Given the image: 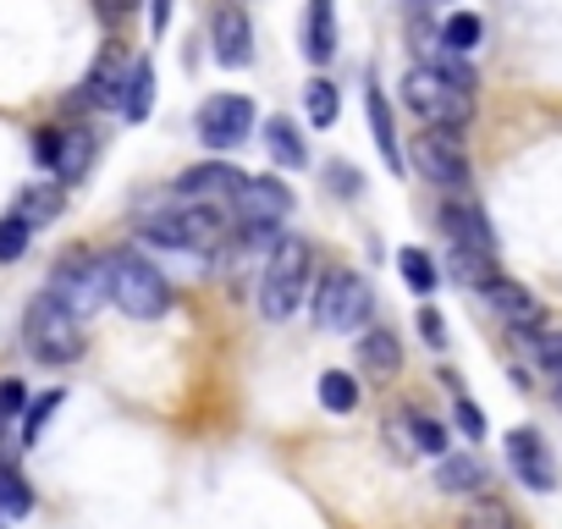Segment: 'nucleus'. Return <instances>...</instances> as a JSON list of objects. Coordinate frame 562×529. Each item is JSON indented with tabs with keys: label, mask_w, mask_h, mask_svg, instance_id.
I'll return each mask as SVG.
<instances>
[{
	"label": "nucleus",
	"mask_w": 562,
	"mask_h": 529,
	"mask_svg": "<svg viewBox=\"0 0 562 529\" xmlns=\"http://www.w3.org/2000/svg\"><path fill=\"white\" fill-rule=\"evenodd\" d=\"M397 271H403V282H408V293H436V282H441V264L419 248V243H408V248H397Z\"/></svg>",
	"instance_id": "5701e85b"
},
{
	"label": "nucleus",
	"mask_w": 562,
	"mask_h": 529,
	"mask_svg": "<svg viewBox=\"0 0 562 529\" xmlns=\"http://www.w3.org/2000/svg\"><path fill=\"white\" fill-rule=\"evenodd\" d=\"M507 463H513V474L529 491H557V458H551L540 430H524V425L507 430Z\"/></svg>",
	"instance_id": "f8f14e48"
},
{
	"label": "nucleus",
	"mask_w": 562,
	"mask_h": 529,
	"mask_svg": "<svg viewBox=\"0 0 562 529\" xmlns=\"http://www.w3.org/2000/svg\"><path fill=\"white\" fill-rule=\"evenodd\" d=\"M315 392H321V408H326V414H353V408H359V381H353L348 370H326Z\"/></svg>",
	"instance_id": "cd10ccee"
},
{
	"label": "nucleus",
	"mask_w": 562,
	"mask_h": 529,
	"mask_svg": "<svg viewBox=\"0 0 562 529\" xmlns=\"http://www.w3.org/2000/svg\"><path fill=\"white\" fill-rule=\"evenodd\" d=\"M45 293H56L78 320L83 315H94L105 299H111V282H105V259H89V254H67L61 264H56V277H50V288Z\"/></svg>",
	"instance_id": "6e6552de"
},
{
	"label": "nucleus",
	"mask_w": 562,
	"mask_h": 529,
	"mask_svg": "<svg viewBox=\"0 0 562 529\" xmlns=\"http://www.w3.org/2000/svg\"><path fill=\"white\" fill-rule=\"evenodd\" d=\"M29 221L23 215H7L0 221V264H12V259H23V248H29Z\"/></svg>",
	"instance_id": "f704fd0d"
},
{
	"label": "nucleus",
	"mask_w": 562,
	"mask_h": 529,
	"mask_svg": "<svg viewBox=\"0 0 562 529\" xmlns=\"http://www.w3.org/2000/svg\"><path fill=\"white\" fill-rule=\"evenodd\" d=\"M458 430H463L469 441H485V414H480L469 397H458Z\"/></svg>",
	"instance_id": "58836bf2"
},
{
	"label": "nucleus",
	"mask_w": 562,
	"mask_h": 529,
	"mask_svg": "<svg viewBox=\"0 0 562 529\" xmlns=\"http://www.w3.org/2000/svg\"><path fill=\"white\" fill-rule=\"evenodd\" d=\"M436 485H441V491H480V485H485V463H480L474 452L441 458V463H436Z\"/></svg>",
	"instance_id": "a878e982"
},
{
	"label": "nucleus",
	"mask_w": 562,
	"mask_h": 529,
	"mask_svg": "<svg viewBox=\"0 0 562 529\" xmlns=\"http://www.w3.org/2000/svg\"><path fill=\"white\" fill-rule=\"evenodd\" d=\"M232 210L243 215V226H270L281 232V221L293 215V188L276 177H243V188L232 193Z\"/></svg>",
	"instance_id": "9d476101"
},
{
	"label": "nucleus",
	"mask_w": 562,
	"mask_h": 529,
	"mask_svg": "<svg viewBox=\"0 0 562 529\" xmlns=\"http://www.w3.org/2000/svg\"><path fill=\"white\" fill-rule=\"evenodd\" d=\"M221 210L215 204H182V210H166V215H144L138 221V237L155 243V248H177V254H215L221 248Z\"/></svg>",
	"instance_id": "39448f33"
},
{
	"label": "nucleus",
	"mask_w": 562,
	"mask_h": 529,
	"mask_svg": "<svg viewBox=\"0 0 562 529\" xmlns=\"http://www.w3.org/2000/svg\"><path fill=\"white\" fill-rule=\"evenodd\" d=\"M0 524H7V513H0Z\"/></svg>",
	"instance_id": "c03bdc74"
},
{
	"label": "nucleus",
	"mask_w": 562,
	"mask_h": 529,
	"mask_svg": "<svg viewBox=\"0 0 562 529\" xmlns=\"http://www.w3.org/2000/svg\"><path fill=\"white\" fill-rule=\"evenodd\" d=\"M254 133V100L243 94H215L199 105V138L210 149H237L243 138Z\"/></svg>",
	"instance_id": "9b49d317"
},
{
	"label": "nucleus",
	"mask_w": 562,
	"mask_h": 529,
	"mask_svg": "<svg viewBox=\"0 0 562 529\" xmlns=\"http://www.w3.org/2000/svg\"><path fill=\"white\" fill-rule=\"evenodd\" d=\"M480 40H485V23H480L474 12H452V18L441 23V50H452V56L480 50Z\"/></svg>",
	"instance_id": "bb28decb"
},
{
	"label": "nucleus",
	"mask_w": 562,
	"mask_h": 529,
	"mask_svg": "<svg viewBox=\"0 0 562 529\" xmlns=\"http://www.w3.org/2000/svg\"><path fill=\"white\" fill-rule=\"evenodd\" d=\"M408 160L425 182H436L447 199H463L469 193V155L458 144V133H419L408 144Z\"/></svg>",
	"instance_id": "0eeeda50"
},
{
	"label": "nucleus",
	"mask_w": 562,
	"mask_h": 529,
	"mask_svg": "<svg viewBox=\"0 0 562 529\" xmlns=\"http://www.w3.org/2000/svg\"><path fill=\"white\" fill-rule=\"evenodd\" d=\"M419 337H425L430 348H447V326H441L436 309H419Z\"/></svg>",
	"instance_id": "a19ab883"
},
{
	"label": "nucleus",
	"mask_w": 562,
	"mask_h": 529,
	"mask_svg": "<svg viewBox=\"0 0 562 529\" xmlns=\"http://www.w3.org/2000/svg\"><path fill=\"white\" fill-rule=\"evenodd\" d=\"M61 204H67L61 182H45V188H23V193H18V210H12V215H23L29 226H50V221L61 215Z\"/></svg>",
	"instance_id": "4be33fe9"
},
{
	"label": "nucleus",
	"mask_w": 562,
	"mask_h": 529,
	"mask_svg": "<svg viewBox=\"0 0 562 529\" xmlns=\"http://www.w3.org/2000/svg\"><path fill=\"white\" fill-rule=\"evenodd\" d=\"M375 315V293L359 271H331L315 293V326L321 331H364Z\"/></svg>",
	"instance_id": "423d86ee"
},
{
	"label": "nucleus",
	"mask_w": 562,
	"mask_h": 529,
	"mask_svg": "<svg viewBox=\"0 0 562 529\" xmlns=\"http://www.w3.org/2000/svg\"><path fill=\"white\" fill-rule=\"evenodd\" d=\"M127 78H133L127 50H122V45H105L100 61L89 67L83 89L72 94V105H83V111H122V100H127Z\"/></svg>",
	"instance_id": "1a4fd4ad"
},
{
	"label": "nucleus",
	"mask_w": 562,
	"mask_h": 529,
	"mask_svg": "<svg viewBox=\"0 0 562 529\" xmlns=\"http://www.w3.org/2000/svg\"><path fill=\"white\" fill-rule=\"evenodd\" d=\"M94 133L89 127H67V138H61V160H56V182L67 188V182H78L83 171H89V160H94Z\"/></svg>",
	"instance_id": "412c9836"
},
{
	"label": "nucleus",
	"mask_w": 562,
	"mask_h": 529,
	"mask_svg": "<svg viewBox=\"0 0 562 529\" xmlns=\"http://www.w3.org/2000/svg\"><path fill=\"white\" fill-rule=\"evenodd\" d=\"M304 56L315 67H326L337 56V7L331 0H310V18H304Z\"/></svg>",
	"instance_id": "f3484780"
},
{
	"label": "nucleus",
	"mask_w": 562,
	"mask_h": 529,
	"mask_svg": "<svg viewBox=\"0 0 562 529\" xmlns=\"http://www.w3.org/2000/svg\"><path fill=\"white\" fill-rule=\"evenodd\" d=\"M149 111H155V67H149V61L138 56V61H133V78H127V100H122V116H127V122H144Z\"/></svg>",
	"instance_id": "393cba45"
},
{
	"label": "nucleus",
	"mask_w": 562,
	"mask_h": 529,
	"mask_svg": "<svg viewBox=\"0 0 562 529\" xmlns=\"http://www.w3.org/2000/svg\"><path fill=\"white\" fill-rule=\"evenodd\" d=\"M480 304H485V309H496V315H502V320H513V326H535V320H540L535 293H529L524 282H513V277H496L491 288H480Z\"/></svg>",
	"instance_id": "dca6fc26"
},
{
	"label": "nucleus",
	"mask_w": 562,
	"mask_h": 529,
	"mask_svg": "<svg viewBox=\"0 0 562 529\" xmlns=\"http://www.w3.org/2000/svg\"><path fill=\"white\" fill-rule=\"evenodd\" d=\"M557 414H562V381H557Z\"/></svg>",
	"instance_id": "37998d69"
},
{
	"label": "nucleus",
	"mask_w": 562,
	"mask_h": 529,
	"mask_svg": "<svg viewBox=\"0 0 562 529\" xmlns=\"http://www.w3.org/2000/svg\"><path fill=\"white\" fill-rule=\"evenodd\" d=\"M210 50H215V61L232 67V72L254 61V29H248L243 7H221V12L210 18Z\"/></svg>",
	"instance_id": "2eb2a0df"
},
{
	"label": "nucleus",
	"mask_w": 562,
	"mask_h": 529,
	"mask_svg": "<svg viewBox=\"0 0 562 529\" xmlns=\"http://www.w3.org/2000/svg\"><path fill=\"white\" fill-rule=\"evenodd\" d=\"M105 282H111V304L133 320H160L171 309V282L155 271L144 254H111L105 259Z\"/></svg>",
	"instance_id": "20e7f679"
},
{
	"label": "nucleus",
	"mask_w": 562,
	"mask_h": 529,
	"mask_svg": "<svg viewBox=\"0 0 562 529\" xmlns=\"http://www.w3.org/2000/svg\"><path fill=\"white\" fill-rule=\"evenodd\" d=\"M304 111H310V122H315V127H331V122H337V111H342L337 83H331V78H315V83L304 89Z\"/></svg>",
	"instance_id": "7c9ffc66"
},
{
	"label": "nucleus",
	"mask_w": 562,
	"mask_h": 529,
	"mask_svg": "<svg viewBox=\"0 0 562 529\" xmlns=\"http://www.w3.org/2000/svg\"><path fill=\"white\" fill-rule=\"evenodd\" d=\"M364 111H370V133H375V149H381V160L397 171L403 166V144H397V122H392V105H386V94L370 83V94H364Z\"/></svg>",
	"instance_id": "6ab92c4d"
},
{
	"label": "nucleus",
	"mask_w": 562,
	"mask_h": 529,
	"mask_svg": "<svg viewBox=\"0 0 562 529\" xmlns=\"http://www.w3.org/2000/svg\"><path fill=\"white\" fill-rule=\"evenodd\" d=\"M441 232L452 237V248H469V254H491V259H496V232H491V221H485L480 204L447 199V204H441Z\"/></svg>",
	"instance_id": "4468645a"
},
{
	"label": "nucleus",
	"mask_w": 562,
	"mask_h": 529,
	"mask_svg": "<svg viewBox=\"0 0 562 529\" xmlns=\"http://www.w3.org/2000/svg\"><path fill=\"white\" fill-rule=\"evenodd\" d=\"M18 414H29V386L12 375V381H0V419H18Z\"/></svg>",
	"instance_id": "c9c22d12"
},
{
	"label": "nucleus",
	"mask_w": 562,
	"mask_h": 529,
	"mask_svg": "<svg viewBox=\"0 0 562 529\" xmlns=\"http://www.w3.org/2000/svg\"><path fill=\"white\" fill-rule=\"evenodd\" d=\"M359 364H364L370 375H381V381H392V375L403 370V348H397V337H392L386 326H375V331H364V337H359Z\"/></svg>",
	"instance_id": "aec40b11"
},
{
	"label": "nucleus",
	"mask_w": 562,
	"mask_h": 529,
	"mask_svg": "<svg viewBox=\"0 0 562 529\" xmlns=\"http://www.w3.org/2000/svg\"><path fill=\"white\" fill-rule=\"evenodd\" d=\"M458 529H518V518H513V507H507L502 496H485V491H480V502L463 513Z\"/></svg>",
	"instance_id": "c756f323"
},
{
	"label": "nucleus",
	"mask_w": 562,
	"mask_h": 529,
	"mask_svg": "<svg viewBox=\"0 0 562 529\" xmlns=\"http://www.w3.org/2000/svg\"><path fill=\"white\" fill-rule=\"evenodd\" d=\"M403 100L430 133H463L474 122V94L458 89L452 78H441L436 67H419V61L403 72Z\"/></svg>",
	"instance_id": "f257e3e1"
},
{
	"label": "nucleus",
	"mask_w": 562,
	"mask_h": 529,
	"mask_svg": "<svg viewBox=\"0 0 562 529\" xmlns=\"http://www.w3.org/2000/svg\"><path fill=\"white\" fill-rule=\"evenodd\" d=\"M243 188V171L237 166H226V160H204V166H188L182 177H177V199L182 204H232V193Z\"/></svg>",
	"instance_id": "ddd939ff"
},
{
	"label": "nucleus",
	"mask_w": 562,
	"mask_h": 529,
	"mask_svg": "<svg viewBox=\"0 0 562 529\" xmlns=\"http://www.w3.org/2000/svg\"><path fill=\"white\" fill-rule=\"evenodd\" d=\"M61 397H67V392H40V397L29 403V414H23V447H40V436H45L50 414L61 408Z\"/></svg>",
	"instance_id": "72a5a7b5"
},
{
	"label": "nucleus",
	"mask_w": 562,
	"mask_h": 529,
	"mask_svg": "<svg viewBox=\"0 0 562 529\" xmlns=\"http://www.w3.org/2000/svg\"><path fill=\"white\" fill-rule=\"evenodd\" d=\"M304 288H310V243L304 237H276L265 271H259V315L288 320L304 304Z\"/></svg>",
	"instance_id": "f03ea898"
},
{
	"label": "nucleus",
	"mask_w": 562,
	"mask_h": 529,
	"mask_svg": "<svg viewBox=\"0 0 562 529\" xmlns=\"http://www.w3.org/2000/svg\"><path fill=\"white\" fill-rule=\"evenodd\" d=\"M166 23H171V0H155V34H166Z\"/></svg>",
	"instance_id": "79ce46f5"
},
{
	"label": "nucleus",
	"mask_w": 562,
	"mask_h": 529,
	"mask_svg": "<svg viewBox=\"0 0 562 529\" xmlns=\"http://www.w3.org/2000/svg\"><path fill=\"white\" fill-rule=\"evenodd\" d=\"M23 342L40 364H78L83 359V320L56 293H40L23 315Z\"/></svg>",
	"instance_id": "7ed1b4c3"
},
{
	"label": "nucleus",
	"mask_w": 562,
	"mask_h": 529,
	"mask_svg": "<svg viewBox=\"0 0 562 529\" xmlns=\"http://www.w3.org/2000/svg\"><path fill=\"white\" fill-rule=\"evenodd\" d=\"M61 138H67L61 127H40V133H34V160L56 171V160H61Z\"/></svg>",
	"instance_id": "e433bc0d"
},
{
	"label": "nucleus",
	"mask_w": 562,
	"mask_h": 529,
	"mask_svg": "<svg viewBox=\"0 0 562 529\" xmlns=\"http://www.w3.org/2000/svg\"><path fill=\"white\" fill-rule=\"evenodd\" d=\"M326 177H331V193H348V199H359V193H364L359 166H348V160H331V166H326Z\"/></svg>",
	"instance_id": "4c0bfd02"
},
{
	"label": "nucleus",
	"mask_w": 562,
	"mask_h": 529,
	"mask_svg": "<svg viewBox=\"0 0 562 529\" xmlns=\"http://www.w3.org/2000/svg\"><path fill=\"white\" fill-rule=\"evenodd\" d=\"M0 513H7V518H29V513H34V485H29L23 469L7 463V458H0Z\"/></svg>",
	"instance_id": "b1692460"
},
{
	"label": "nucleus",
	"mask_w": 562,
	"mask_h": 529,
	"mask_svg": "<svg viewBox=\"0 0 562 529\" xmlns=\"http://www.w3.org/2000/svg\"><path fill=\"white\" fill-rule=\"evenodd\" d=\"M513 342H518L524 353H535V359L562 381V331H529V337H524V331H513Z\"/></svg>",
	"instance_id": "473e14b6"
},
{
	"label": "nucleus",
	"mask_w": 562,
	"mask_h": 529,
	"mask_svg": "<svg viewBox=\"0 0 562 529\" xmlns=\"http://www.w3.org/2000/svg\"><path fill=\"white\" fill-rule=\"evenodd\" d=\"M94 12H100L105 29H116V23H127V18L138 12V0H94Z\"/></svg>",
	"instance_id": "ea45409f"
},
{
	"label": "nucleus",
	"mask_w": 562,
	"mask_h": 529,
	"mask_svg": "<svg viewBox=\"0 0 562 529\" xmlns=\"http://www.w3.org/2000/svg\"><path fill=\"white\" fill-rule=\"evenodd\" d=\"M265 149H270L276 166H288V171H304V160H310V144H304L293 116H270L265 122Z\"/></svg>",
	"instance_id": "a211bd4d"
},
{
	"label": "nucleus",
	"mask_w": 562,
	"mask_h": 529,
	"mask_svg": "<svg viewBox=\"0 0 562 529\" xmlns=\"http://www.w3.org/2000/svg\"><path fill=\"white\" fill-rule=\"evenodd\" d=\"M403 419H408V436H414V447H419V452L447 458V425H441V419H430L425 408H408Z\"/></svg>",
	"instance_id": "2f4dec72"
},
{
	"label": "nucleus",
	"mask_w": 562,
	"mask_h": 529,
	"mask_svg": "<svg viewBox=\"0 0 562 529\" xmlns=\"http://www.w3.org/2000/svg\"><path fill=\"white\" fill-rule=\"evenodd\" d=\"M447 264H452V277L463 282V288H491L496 282V264H491V254H469V248H452L447 254Z\"/></svg>",
	"instance_id": "c85d7f7f"
}]
</instances>
